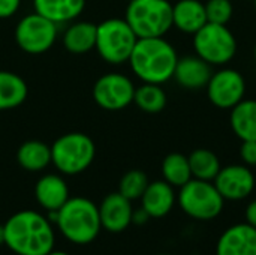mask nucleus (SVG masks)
I'll return each instance as SVG.
<instances>
[{"label":"nucleus","instance_id":"nucleus-1","mask_svg":"<svg viewBox=\"0 0 256 255\" xmlns=\"http://www.w3.org/2000/svg\"><path fill=\"white\" fill-rule=\"evenodd\" d=\"M3 227L4 245L16 255H46L52 251L54 233L51 224L38 212H18Z\"/></svg>","mask_w":256,"mask_h":255},{"label":"nucleus","instance_id":"nucleus-2","mask_svg":"<svg viewBox=\"0 0 256 255\" xmlns=\"http://www.w3.org/2000/svg\"><path fill=\"white\" fill-rule=\"evenodd\" d=\"M178 57L164 38H138L129 57L134 74L144 83L162 84L174 77Z\"/></svg>","mask_w":256,"mask_h":255},{"label":"nucleus","instance_id":"nucleus-3","mask_svg":"<svg viewBox=\"0 0 256 255\" xmlns=\"http://www.w3.org/2000/svg\"><path fill=\"white\" fill-rule=\"evenodd\" d=\"M56 224L62 234L76 245H87L93 242L102 228L99 207L84 197L69 198L60 210H57Z\"/></svg>","mask_w":256,"mask_h":255},{"label":"nucleus","instance_id":"nucleus-4","mask_svg":"<svg viewBox=\"0 0 256 255\" xmlns=\"http://www.w3.org/2000/svg\"><path fill=\"white\" fill-rule=\"evenodd\" d=\"M124 20L138 38H162L172 27V5L168 0H130Z\"/></svg>","mask_w":256,"mask_h":255},{"label":"nucleus","instance_id":"nucleus-5","mask_svg":"<svg viewBox=\"0 0 256 255\" xmlns=\"http://www.w3.org/2000/svg\"><path fill=\"white\" fill-rule=\"evenodd\" d=\"M96 155L93 140L82 132L62 135L51 146V162L63 174H80L90 167Z\"/></svg>","mask_w":256,"mask_h":255},{"label":"nucleus","instance_id":"nucleus-6","mask_svg":"<svg viewBox=\"0 0 256 255\" xmlns=\"http://www.w3.org/2000/svg\"><path fill=\"white\" fill-rule=\"evenodd\" d=\"M136 41L138 36L126 20L110 18L98 24L94 48L105 62L111 65H122L129 62Z\"/></svg>","mask_w":256,"mask_h":255},{"label":"nucleus","instance_id":"nucleus-7","mask_svg":"<svg viewBox=\"0 0 256 255\" xmlns=\"http://www.w3.org/2000/svg\"><path fill=\"white\" fill-rule=\"evenodd\" d=\"M178 204L188 216L198 221H210L222 213L225 198L214 183L190 179L180 188Z\"/></svg>","mask_w":256,"mask_h":255},{"label":"nucleus","instance_id":"nucleus-8","mask_svg":"<svg viewBox=\"0 0 256 255\" xmlns=\"http://www.w3.org/2000/svg\"><path fill=\"white\" fill-rule=\"evenodd\" d=\"M196 56L210 65H225L237 53V41L225 24L207 23L194 35Z\"/></svg>","mask_w":256,"mask_h":255},{"label":"nucleus","instance_id":"nucleus-9","mask_svg":"<svg viewBox=\"0 0 256 255\" xmlns=\"http://www.w3.org/2000/svg\"><path fill=\"white\" fill-rule=\"evenodd\" d=\"M57 38V24L44 15L34 12L26 15L15 29L18 47L28 54H42L48 51Z\"/></svg>","mask_w":256,"mask_h":255},{"label":"nucleus","instance_id":"nucleus-10","mask_svg":"<svg viewBox=\"0 0 256 255\" xmlns=\"http://www.w3.org/2000/svg\"><path fill=\"white\" fill-rule=\"evenodd\" d=\"M135 86L123 74L110 72L102 75L93 86L94 102L108 111H118L134 102Z\"/></svg>","mask_w":256,"mask_h":255},{"label":"nucleus","instance_id":"nucleus-11","mask_svg":"<svg viewBox=\"0 0 256 255\" xmlns=\"http://www.w3.org/2000/svg\"><path fill=\"white\" fill-rule=\"evenodd\" d=\"M208 99L218 108H232L243 101L246 81L236 69H222L212 75L207 84Z\"/></svg>","mask_w":256,"mask_h":255},{"label":"nucleus","instance_id":"nucleus-12","mask_svg":"<svg viewBox=\"0 0 256 255\" xmlns=\"http://www.w3.org/2000/svg\"><path fill=\"white\" fill-rule=\"evenodd\" d=\"M214 186L225 200L240 201L252 194L255 177L246 165H228L214 177Z\"/></svg>","mask_w":256,"mask_h":255},{"label":"nucleus","instance_id":"nucleus-13","mask_svg":"<svg viewBox=\"0 0 256 255\" xmlns=\"http://www.w3.org/2000/svg\"><path fill=\"white\" fill-rule=\"evenodd\" d=\"M132 204L130 200L123 197L120 192H112L106 195L99 206L100 225L111 231L120 233L132 224Z\"/></svg>","mask_w":256,"mask_h":255},{"label":"nucleus","instance_id":"nucleus-14","mask_svg":"<svg viewBox=\"0 0 256 255\" xmlns=\"http://www.w3.org/2000/svg\"><path fill=\"white\" fill-rule=\"evenodd\" d=\"M216 255H256V228L249 224L230 227L218 240Z\"/></svg>","mask_w":256,"mask_h":255},{"label":"nucleus","instance_id":"nucleus-15","mask_svg":"<svg viewBox=\"0 0 256 255\" xmlns=\"http://www.w3.org/2000/svg\"><path fill=\"white\" fill-rule=\"evenodd\" d=\"M212 65L202 60L198 56H188L183 59H178L174 77L177 83L190 90L207 87L210 78H212Z\"/></svg>","mask_w":256,"mask_h":255},{"label":"nucleus","instance_id":"nucleus-16","mask_svg":"<svg viewBox=\"0 0 256 255\" xmlns=\"http://www.w3.org/2000/svg\"><path fill=\"white\" fill-rule=\"evenodd\" d=\"M142 209L148 213L150 218H164L166 216L176 203L174 188L165 180H156L148 183L142 197Z\"/></svg>","mask_w":256,"mask_h":255},{"label":"nucleus","instance_id":"nucleus-17","mask_svg":"<svg viewBox=\"0 0 256 255\" xmlns=\"http://www.w3.org/2000/svg\"><path fill=\"white\" fill-rule=\"evenodd\" d=\"M38 203L48 212H57L69 200V189L66 182L57 174H46L40 177L34 186Z\"/></svg>","mask_w":256,"mask_h":255},{"label":"nucleus","instance_id":"nucleus-18","mask_svg":"<svg viewBox=\"0 0 256 255\" xmlns=\"http://www.w3.org/2000/svg\"><path fill=\"white\" fill-rule=\"evenodd\" d=\"M207 23L206 5L200 0H180L172 6V26L184 33L195 35Z\"/></svg>","mask_w":256,"mask_h":255},{"label":"nucleus","instance_id":"nucleus-19","mask_svg":"<svg viewBox=\"0 0 256 255\" xmlns=\"http://www.w3.org/2000/svg\"><path fill=\"white\" fill-rule=\"evenodd\" d=\"M33 5L38 14L58 24L80 17L86 8V0H33Z\"/></svg>","mask_w":256,"mask_h":255},{"label":"nucleus","instance_id":"nucleus-20","mask_svg":"<svg viewBox=\"0 0 256 255\" xmlns=\"http://www.w3.org/2000/svg\"><path fill=\"white\" fill-rule=\"evenodd\" d=\"M98 26L90 21L74 23L63 36L64 48L72 54H84L96 47Z\"/></svg>","mask_w":256,"mask_h":255},{"label":"nucleus","instance_id":"nucleus-21","mask_svg":"<svg viewBox=\"0 0 256 255\" xmlns=\"http://www.w3.org/2000/svg\"><path fill=\"white\" fill-rule=\"evenodd\" d=\"M231 128L243 141H256V101L243 99L231 111Z\"/></svg>","mask_w":256,"mask_h":255},{"label":"nucleus","instance_id":"nucleus-22","mask_svg":"<svg viewBox=\"0 0 256 255\" xmlns=\"http://www.w3.org/2000/svg\"><path fill=\"white\" fill-rule=\"evenodd\" d=\"M27 83L15 72L0 71V111L20 107L27 98Z\"/></svg>","mask_w":256,"mask_h":255},{"label":"nucleus","instance_id":"nucleus-23","mask_svg":"<svg viewBox=\"0 0 256 255\" xmlns=\"http://www.w3.org/2000/svg\"><path fill=\"white\" fill-rule=\"evenodd\" d=\"M16 161L27 171H40L51 164V147L38 140L26 141L16 152Z\"/></svg>","mask_w":256,"mask_h":255},{"label":"nucleus","instance_id":"nucleus-24","mask_svg":"<svg viewBox=\"0 0 256 255\" xmlns=\"http://www.w3.org/2000/svg\"><path fill=\"white\" fill-rule=\"evenodd\" d=\"M189 165L192 171V177L200 180L212 182L220 171V161L219 158L207 149H196L189 156Z\"/></svg>","mask_w":256,"mask_h":255},{"label":"nucleus","instance_id":"nucleus-25","mask_svg":"<svg viewBox=\"0 0 256 255\" xmlns=\"http://www.w3.org/2000/svg\"><path fill=\"white\" fill-rule=\"evenodd\" d=\"M162 174L171 186L182 188L192 179L189 159L182 153H170L162 162Z\"/></svg>","mask_w":256,"mask_h":255},{"label":"nucleus","instance_id":"nucleus-26","mask_svg":"<svg viewBox=\"0 0 256 255\" xmlns=\"http://www.w3.org/2000/svg\"><path fill=\"white\" fill-rule=\"evenodd\" d=\"M134 102L146 113L154 114L160 113L166 105V95L159 84L144 83L138 89H135Z\"/></svg>","mask_w":256,"mask_h":255},{"label":"nucleus","instance_id":"nucleus-27","mask_svg":"<svg viewBox=\"0 0 256 255\" xmlns=\"http://www.w3.org/2000/svg\"><path fill=\"white\" fill-rule=\"evenodd\" d=\"M148 179H147V174L141 170H130L128 171L122 180H120V185H118V192L126 197L128 200H138L142 197L146 188L148 186Z\"/></svg>","mask_w":256,"mask_h":255},{"label":"nucleus","instance_id":"nucleus-28","mask_svg":"<svg viewBox=\"0 0 256 255\" xmlns=\"http://www.w3.org/2000/svg\"><path fill=\"white\" fill-rule=\"evenodd\" d=\"M234 8L231 0H208L206 3L207 21L214 24H226L232 17Z\"/></svg>","mask_w":256,"mask_h":255},{"label":"nucleus","instance_id":"nucleus-29","mask_svg":"<svg viewBox=\"0 0 256 255\" xmlns=\"http://www.w3.org/2000/svg\"><path fill=\"white\" fill-rule=\"evenodd\" d=\"M240 156L244 164L256 165V141H243L240 149Z\"/></svg>","mask_w":256,"mask_h":255},{"label":"nucleus","instance_id":"nucleus-30","mask_svg":"<svg viewBox=\"0 0 256 255\" xmlns=\"http://www.w3.org/2000/svg\"><path fill=\"white\" fill-rule=\"evenodd\" d=\"M21 0H0V20L12 17L18 8Z\"/></svg>","mask_w":256,"mask_h":255},{"label":"nucleus","instance_id":"nucleus-31","mask_svg":"<svg viewBox=\"0 0 256 255\" xmlns=\"http://www.w3.org/2000/svg\"><path fill=\"white\" fill-rule=\"evenodd\" d=\"M246 221L249 225L256 228V200L249 203V206L246 207Z\"/></svg>","mask_w":256,"mask_h":255},{"label":"nucleus","instance_id":"nucleus-32","mask_svg":"<svg viewBox=\"0 0 256 255\" xmlns=\"http://www.w3.org/2000/svg\"><path fill=\"white\" fill-rule=\"evenodd\" d=\"M148 213L141 207L140 210H135L134 213H132V222H135L136 225H142V224H146L147 221H148Z\"/></svg>","mask_w":256,"mask_h":255},{"label":"nucleus","instance_id":"nucleus-33","mask_svg":"<svg viewBox=\"0 0 256 255\" xmlns=\"http://www.w3.org/2000/svg\"><path fill=\"white\" fill-rule=\"evenodd\" d=\"M0 245H4V227L0 225Z\"/></svg>","mask_w":256,"mask_h":255},{"label":"nucleus","instance_id":"nucleus-34","mask_svg":"<svg viewBox=\"0 0 256 255\" xmlns=\"http://www.w3.org/2000/svg\"><path fill=\"white\" fill-rule=\"evenodd\" d=\"M46 255H69V254H66V252H58V251H51L50 254H46Z\"/></svg>","mask_w":256,"mask_h":255},{"label":"nucleus","instance_id":"nucleus-35","mask_svg":"<svg viewBox=\"0 0 256 255\" xmlns=\"http://www.w3.org/2000/svg\"><path fill=\"white\" fill-rule=\"evenodd\" d=\"M159 255H172V254H159Z\"/></svg>","mask_w":256,"mask_h":255},{"label":"nucleus","instance_id":"nucleus-36","mask_svg":"<svg viewBox=\"0 0 256 255\" xmlns=\"http://www.w3.org/2000/svg\"><path fill=\"white\" fill-rule=\"evenodd\" d=\"M255 57H256V47H255Z\"/></svg>","mask_w":256,"mask_h":255},{"label":"nucleus","instance_id":"nucleus-37","mask_svg":"<svg viewBox=\"0 0 256 255\" xmlns=\"http://www.w3.org/2000/svg\"><path fill=\"white\" fill-rule=\"evenodd\" d=\"M254 2H255V6H256V0H254Z\"/></svg>","mask_w":256,"mask_h":255},{"label":"nucleus","instance_id":"nucleus-38","mask_svg":"<svg viewBox=\"0 0 256 255\" xmlns=\"http://www.w3.org/2000/svg\"><path fill=\"white\" fill-rule=\"evenodd\" d=\"M129 2H130V0H129Z\"/></svg>","mask_w":256,"mask_h":255}]
</instances>
